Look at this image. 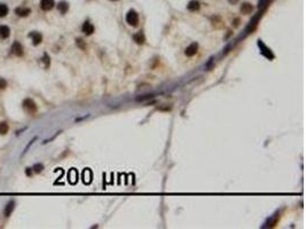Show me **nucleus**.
<instances>
[{"label": "nucleus", "instance_id": "24", "mask_svg": "<svg viewBox=\"0 0 306 229\" xmlns=\"http://www.w3.org/2000/svg\"><path fill=\"white\" fill-rule=\"evenodd\" d=\"M228 1H230V4H233V5H234V4H236V2H237V1H239V0H228Z\"/></svg>", "mask_w": 306, "mask_h": 229}, {"label": "nucleus", "instance_id": "25", "mask_svg": "<svg viewBox=\"0 0 306 229\" xmlns=\"http://www.w3.org/2000/svg\"><path fill=\"white\" fill-rule=\"evenodd\" d=\"M114 1H116V0H114Z\"/></svg>", "mask_w": 306, "mask_h": 229}, {"label": "nucleus", "instance_id": "19", "mask_svg": "<svg viewBox=\"0 0 306 229\" xmlns=\"http://www.w3.org/2000/svg\"><path fill=\"white\" fill-rule=\"evenodd\" d=\"M43 170H44V165L43 164H36L33 166V172H36V173H40Z\"/></svg>", "mask_w": 306, "mask_h": 229}, {"label": "nucleus", "instance_id": "16", "mask_svg": "<svg viewBox=\"0 0 306 229\" xmlns=\"http://www.w3.org/2000/svg\"><path fill=\"white\" fill-rule=\"evenodd\" d=\"M9 12L8 6L6 4H0V17H5L7 16V14Z\"/></svg>", "mask_w": 306, "mask_h": 229}, {"label": "nucleus", "instance_id": "10", "mask_svg": "<svg viewBox=\"0 0 306 229\" xmlns=\"http://www.w3.org/2000/svg\"><path fill=\"white\" fill-rule=\"evenodd\" d=\"M81 30H83V32H84L85 35L90 36V35H92V33L94 32V25L90 22H85L83 24V27H81Z\"/></svg>", "mask_w": 306, "mask_h": 229}, {"label": "nucleus", "instance_id": "17", "mask_svg": "<svg viewBox=\"0 0 306 229\" xmlns=\"http://www.w3.org/2000/svg\"><path fill=\"white\" fill-rule=\"evenodd\" d=\"M8 130H9V126L8 124L6 123V121H2V123H0V134L1 135H5L8 133Z\"/></svg>", "mask_w": 306, "mask_h": 229}, {"label": "nucleus", "instance_id": "12", "mask_svg": "<svg viewBox=\"0 0 306 229\" xmlns=\"http://www.w3.org/2000/svg\"><path fill=\"white\" fill-rule=\"evenodd\" d=\"M200 2H198L197 0H192V1H189V4L187 5V8H188V10H190V12H196V10H198L200 9Z\"/></svg>", "mask_w": 306, "mask_h": 229}, {"label": "nucleus", "instance_id": "13", "mask_svg": "<svg viewBox=\"0 0 306 229\" xmlns=\"http://www.w3.org/2000/svg\"><path fill=\"white\" fill-rule=\"evenodd\" d=\"M133 39H134L135 42H136V44H139V45H142L144 41H146L144 35L141 31H139L138 33H135L134 36H133Z\"/></svg>", "mask_w": 306, "mask_h": 229}, {"label": "nucleus", "instance_id": "9", "mask_svg": "<svg viewBox=\"0 0 306 229\" xmlns=\"http://www.w3.org/2000/svg\"><path fill=\"white\" fill-rule=\"evenodd\" d=\"M14 209H15V201H9L4 210V216L6 218H8L12 214V212L14 211Z\"/></svg>", "mask_w": 306, "mask_h": 229}, {"label": "nucleus", "instance_id": "11", "mask_svg": "<svg viewBox=\"0 0 306 229\" xmlns=\"http://www.w3.org/2000/svg\"><path fill=\"white\" fill-rule=\"evenodd\" d=\"M259 17H261V13H258L255 17L252 18V21H250V24H249L247 28V32H250V31H253V30H255V28H256L257 24H258Z\"/></svg>", "mask_w": 306, "mask_h": 229}, {"label": "nucleus", "instance_id": "8", "mask_svg": "<svg viewBox=\"0 0 306 229\" xmlns=\"http://www.w3.org/2000/svg\"><path fill=\"white\" fill-rule=\"evenodd\" d=\"M10 36V29L7 25H0V40L7 39Z\"/></svg>", "mask_w": 306, "mask_h": 229}, {"label": "nucleus", "instance_id": "3", "mask_svg": "<svg viewBox=\"0 0 306 229\" xmlns=\"http://www.w3.org/2000/svg\"><path fill=\"white\" fill-rule=\"evenodd\" d=\"M10 52H12L14 55H16V56H22L23 55L22 44H21V42H18V41H14L12 47H10Z\"/></svg>", "mask_w": 306, "mask_h": 229}, {"label": "nucleus", "instance_id": "4", "mask_svg": "<svg viewBox=\"0 0 306 229\" xmlns=\"http://www.w3.org/2000/svg\"><path fill=\"white\" fill-rule=\"evenodd\" d=\"M197 50H198V45L196 44V42H193V44H190V45L186 48V50H185V54H186V56L192 57V56H194V55L197 53Z\"/></svg>", "mask_w": 306, "mask_h": 229}, {"label": "nucleus", "instance_id": "2", "mask_svg": "<svg viewBox=\"0 0 306 229\" xmlns=\"http://www.w3.org/2000/svg\"><path fill=\"white\" fill-rule=\"evenodd\" d=\"M23 108L29 113H35L37 111V104L31 99H25L23 101Z\"/></svg>", "mask_w": 306, "mask_h": 229}, {"label": "nucleus", "instance_id": "14", "mask_svg": "<svg viewBox=\"0 0 306 229\" xmlns=\"http://www.w3.org/2000/svg\"><path fill=\"white\" fill-rule=\"evenodd\" d=\"M252 9H253V7H252V5L249 4V2H244V4H242V6H241V12L243 14H245V15L251 13Z\"/></svg>", "mask_w": 306, "mask_h": 229}, {"label": "nucleus", "instance_id": "23", "mask_svg": "<svg viewBox=\"0 0 306 229\" xmlns=\"http://www.w3.org/2000/svg\"><path fill=\"white\" fill-rule=\"evenodd\" d=\"M25 173H27V175H31V168H27Z\"/></svg>", "mask_w": 306, "mask_h": 229}, {"label": "nucleus", "instance_id": "6", "mask_svg": "<svg viewBox=\"0 0 306 229\" xmlns=\"http://www.w3.org/2000/svg\"><path fill=\"white\" fill-rule=\"evenodd\" d=\"M55 6L54 0H40V7L43 10H50Z\"/></svg>", "mask_w": 306, "mask_h": 229}, {"label": "nucleus", "instance_id": "7", "mask_svg": "<svg viewBox=\"0 0 306 229\" xmlns=\"http://www.w3.org/2000/svg\"><path fill=\"white\" fill-rule=\"evenodd\" d=\"M29 37L32 39V44L35 46L39 45L41 41H43V36H41L39 32H31V33L29 35Z\"/></svg>", "mask_w": 306, "mask_h": 229}, {"label": "nucleus", "instance_id": "5", "mask_svg": "<svg viewBox=\"0 0 306 229\" xmlns=\"http://www.w3.org/2000/svg\"><path fill=\"white\" fill-rule=\"evenodd\" d=\"M31 13V9L28 7H17L15 9V14L17 15L18 17H27Z\"/></svg>", "mask_w": 306, "mask_h": 229}, {"label": "nucleus", "instance_id": "18", "mask_svg": "<svg viewBox=\"0 0 306 229\" xmlns=\"http://www.w3.org/2000/svg\"><path fill=\"white\" fill-rule=\"evenodd\" d=\"M268 4H270V0H259V2H258V8L259 9L265 8Z\"/></svg>", "mask_w": 306, "mask_h": 229}, {"label": "nucleus", "instance_id": "1", "mask_svg": "<svg viewBox=\"0 0 306 229\" xmlns=\"http://www.w3.org/2000/svg\"><path fill=\"white\" fill-rule=\"evenodd\" d=\"M126 22L129 23L132 27H136L139 23V15L135 10H130L129 13L126 14Z\"/></svg>", "mask_w": 306, "mask_h": 229}, {"label": "nucleus", "instance_id": "21", "mask_svg": "<svg viewBox=\"0 0 306 229\" xmlns=\"http://www.w3.org/2000/svg\"><path fill=\"white\" fill-rule=\"evenodd\" d=\"M76 42H77V45H78L79 48H81V50H85L86 48V45L84 44V41L81 40V39H77Z\"/></svg>", "mask_w": 306, "mask_h": 229}, {"label": "nucleus", "instance_id": "20", "mask_svg": "<svg viewBox=\"0 0 306 229\" xmlns=\"http://www.w3.org/2000/svg\"><path fill=\"white\" fill-rule=\"evenodd\" d=\"M7 87V80L4 78H0V90H5Z\"/></svg>", "mask_w": 306, "mask_h": 229}, {"label": "nucleus", "instance_id": "22", "mask_svg": "<svg viewBox=\"0 0 306 229\" xmlns=\"http://www.w3.org/2000/svg\"><path fill=\"white\" fill-rule=\"evenodd\" d=\"M147 99H151V95H144V98H141V99H138V100L144 101V100H147Z\"/></svg>", "mask_w": 306, "mask_h": 229}, {"label": "nucleus", "instance_id": "15", "mask_svg": "<svg viewBox=\"0 0 306 229\" xmlns=\"http://www.w3.org/2000/svg\"><path fill=\"white\" fill-rule=\"evenodd\" d=\"M58 9H59V12L61 14H65L68 12V9H69V5L65 1H61L58 5Z\"/></svg>", "mask_w": 306, "mask_h": 229}]
</instances>
